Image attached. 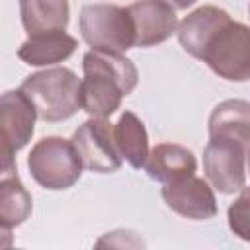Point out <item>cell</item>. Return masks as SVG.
I'll use <instances>...</instances> for the list:
<instances>
[{
	"instance_id": "cell-1",
	"label": "cell",
	"mask_w": 250,
	"mask_h": 250,
	"mask_svg": "<svg viewBox=\"0 0 250 250\" xmlns=\"http://www.w3.org/2000/svg\"><path fill=\"white\" fill-rule=\"evenodd\" d=\"M82 109L90 117L107 119L113 115L121 100L129 96L139 84V70L135 62L119 53H102L90 49L82 57Z\"/></svg>"
},
{
	"instance_id": "cell-2",
	"label": "cell",
	"mask_w": 250,
	"mask_h": 250,
	"mask_svg": "<svg viewBox=\"0 0 250 250\" xmlns=\"http://www.w3.org/2000/svg\"><path fill=\"white\" fill-rule=\"evenodd\" d=\"M80 84L82 80L74 70L66 66H53L25 76L20 88L31 100L39 119L57 123L70 119L78 109H82Z\"/></svg>"
},
{
	"instance_id": "cell-3",
	"label": "cell",
	"mask_w": 250,
	"mask_h": 250,
	"mask_svg": "<svg viewBox=\"0 0 250 250\" xmlns=\"http://www.w3.org/2000/svg\"><path fill=\"white\" fill-rule=\"evenodd\" d=\"M27 170L41 188L62 191L80 180L84 164L70 139L49 135L31 146L27 154Z\"/></svg>"
},
{
	"instance_id": "cell-4",
	"label": "cell",
	"mask_w": 250,
	"mask_h": 250,
	"mask_svg": "<svg viewBox=\"0 0 250 250\" xmlns=\"http://www.w3.org/2000/svg\"><path fill=\"white\" fill-rule=\"evenodd\" d=\"M219 78L229 82L250 80V27L229 18L205 41L199 57Z\"/></svg>"
},
{
	"instance_id": "cell-5",
	"label": "cell",
	"mask_w": 250,
	"mask_h": 250,
	"mask_svg": "<svg viewBox=\"0 0 250 250\" xmlns=\"http://www.w3.org/2000/svg\"><path fill=\"white\" fill-rule=\"evenodd\" d=\"M78 31L88 47L102 53L125 55L135 47V23L117 4H86L78 16Z\"/></svg>"
},
{
	"instance_id": "cell-6",
	"label": "cell",
	"mask_w": 250,
	"mask_h": 250,
	"mask_svg": "<svg viewBox=\"0 0 250 250\" xmlns=\"http://www.w3.org/2000/svg\"><path fill=\"white\" fill-rule=\"evenodd\" d=\"M246 150L236 141L209 137L203 148V172L219 193L230 195L246 186Z\"/></svg>"
},
{
	"instance_id": "cell-7",
	"label": "cell",
	"mask_w": 250,
	"mask_h": 250,
	"mask_svg": "<svg viewBox=\"0 0 250 250\" xmlns=\"http://www.w3.org/2000/svg\"><path fill=\"white\" fill-rule=\"evenodd\" d=\"M82 158L86 170L96 174L117 172L123 164V158L115 146L113 123L104 117H90L84 121L70 139Z\"/></svg>"
},
{
	"instance_id": "cell-8",
	"label": "cell",
	"mask_w": 250,
	"mask_h": 250,
	"mask_svg": "<svg viewBox=\"0 0 250 250\" xmlns=\"http://www.w3.org/2000/svg\"><path fill=\"white\" fill-rule=\"evenodd\" d=\"M37 111L21 88L8 90L0 98L2 162H14V154L27 146L35 131Z\"/></svg>"
},
{
	"instance_id": "cell-9",
	"label": "cell",
	"mask_w": 250,
	"mask_h": 250,
	"mask_svg": "<svg viewBox=\"0 0 250 250\" xmlns=\"http://www.w3.org/2000/svg\"><path fill=\"white\" fill-rule=\"evenodd\" d=\"M162 199L176 215L191 221L213 219L219 211L217 197L207 180L197 178L195 174L162 184Z\"/></svg>"
},
{
	"instance_id": "cell-10",
	"label": "cell",
	"mask_w": 250,
	"mask_h": 250,
	"mask_svg": "<svg viewBox=\"0 0 250 250\" xmlns=\"http://www.w3.org/2000/svg\"><path fill=\"white\" fill-rule=\"evenodd\" d=\"M127 10L135 23V47H156L178 31L176 10L166 0H137Z\"/></svg>"
},
{
	"instance_id": "cell-11",
	"label": "cell",
	"mask_w": 250,
	"mask_h": 250,
	"mask_svg": "<svg viewBox=\"0 0 250 250\" xmlns=\"http://www.w3.org/2000/svg\"><path fill=\"white\" fill-rule=\"evenodd\" d=\"M197 158L195 154L178 143H158L145 162V172L148 178L160 184H168L186 176L195 174Z\"/></svg>"
},
{
	"instance_id": "cell-12",
	"label": "cell",
	"mask_w": 250,
	"mask_h": 250,
	"mask_svg": "<svg viewBox=\"0 0 250 250\" xmlns=\"http://www.w3.org/2000/svg\"><path fill=\"white\" fill-rule=\"evenodd\" d=\"M78 47L76 37L66 31H45L29 35L18 49V59L29 66H53L66 61Z\"/></svg>"
},
{
	"instance_id": "cell-13",
	"label": "cell",
	"mask_w": 250,
	"mask_h": 250,
	"mask_svg": "<svg viewBox=\"0 0 250 250\" xmlns=\"http://www.w3.org/2000/svg\"><path fill=\"white\" fill-rule=\"evenodd\" d=\"M229 18L230 14L219 6H201L193 10L180 21L178 31H176L182 49L188 55L197 59L205 41L211 37V33Z\"/></svg>"
},
{
	"instance_id": "cell-14",
	"label": "cell",
	"mask_w": 250,
	"mask_h": 250,
	"mask_svg": "<svg viewBox=\"0 0 250 250\" xmlns=\"http://www.w3.org/2000/svg\"><path fill=\"white\" fill-rule=\"evenodd\" d=\"M209 137H223L250 146V102L225 100L209 115Z\"/></svg>"
},
{
	"instance_id": "cell-15",
	"label": "cell",
	"mask_w": 250,
	"mask_h": 250,
	"mask_svg": "<svg viewBox=\"0 0 250 250\" xmlns=\"http://www.w3.org/2000/svg\"><path fill=\"white\" fill-rule=\"evenodd\" d=\"M20 20L27 35L66 31L70 20L68 0H18Z\"/></svg>"
},
{
	"instance_id": "cell-16",
	"label": "cell",
	"mask_w": 250,
	"mask_h": 250,
	"mask_svg": "<svg viewBox=\"0 0 250 250\" xmlns=\"http://www.w3.org/2000/svg\"><path fill=\"white\" fill-rule=\"evenodd\" d=\"M33 209L31 193L21 184L16 170L2 172L0 176V229L10 234L12 229L23 225Z\"/></svg>"
},
{
	"instance_id": "cell-17",
	"label": "cell",
	"mask_w": 250,
	"mask_h": 250,
	"mask_svg": "<svg viewBox=\"0 0 250 250\" xmlns=\"http://www.w3.org/2000/svg\"><path fill=\"white\" fill-rule=\"evenodd\" d=\"M113 139L123 160H127L135 170L145 168V162L150 152L148 133L137 113L125 109L119 115V119L113 123Z\"/></svg>"
},
{
	"instance_id": "cell-18",
	"label": "cell",
	"mask_w": 250,
	"mask_h": 250,
	"mask_svg": "<svg viewBox=\"0 0 250 250\" xmlns=\"http://www.w3.org/2000/svg\"><path fill=\"white\" fill-rule=\"evenodd\" d=\"M227 221L232 234L244 242H250V186L242 188L238 197L227 209Z\"/></svg>"
},
{
	"instance_id": "cell-19",
	"label": "cell",
	"mask_w": 250,
	"mask_h": 250,
	"mask_svg": "<svg viewBox=\"0 0 250 250\" xmlns=\"http://www.w3.org/2000/svg\"><path fill=\"white\" fill-rule=\"evenodd\" d=\"M174 10H188L189 6H193L197 0H166Z\"/></svg>"
},
{
	"instance_id": "cell-20",
	"label": "cell",
	"mask_w": 250,
	"mask_h": 250,
	"mask_svg": "<svg viewBox=\"0 0 250 250\" xmlns=\"http://www.w3.org/2000/svg\"><path fill=\"white\" fill-rule=\"evenodd\" d=\"M246 172L250 174V146H248V150H246Z\"/></svg>"
},
{
	"instance_id": "cell-21",
	"label": "cell",
	"mask_w": 250,
	"mask_h": 250,
	"mask_svg": "<svg viewBox=\"0 0 250 250\" xmlns=\"http://www.w3.org/2000/svg\"><path fill=\"white\" fill-rule=\"evenodd\" d=\"M248 16H250V4H248Z\"/></svg>"
}]
</instances>
